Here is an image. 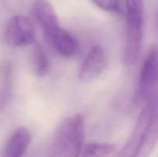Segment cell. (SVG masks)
I'll return each mask as SVG.
<instances>
[{
	"label": "cell",
	"instance_id": "8fae6325",
	"mask_svg": "<svg viewBox=\"0 0 158 157\" xmlns=\"http://www.w3.org/2000/svg\"><path fill=\"white\" fill-rule=\"evenodd\" d=\"M116 149V146L112 143L94 142L84 145L80 157H112Z\"/></svg>",
	"mask_w": 158,
	"mask_h": 157
},
{
	"label": "cell",
	"instance_id": "8992f818",
	"mask_svg": "<svg viewBox=\"0 0 158 157\" xmlns=\"http://www.w3.org/2000/svg\"><path fill=\"white\" fill-rule=\"evenodd\" d=\"M105 67L106 56L103 49L99 45L92 46L80 69V79L84 83L93 81L100 76Z\"/></svg>",
	"mask_w": 158,
	"mask_h": 157
},
{
	"label": "cell",
	"instance_id": "30bf717a",
	"mask_svg": "<svg viewBox=\"0 0 158 157\" xmlns=\"http://www.w3.org/2000/svg\"><path fill=\"white\" fill-rule=\"evenodd\" d=\"M31 66L36 76H45L49 72V58L44 49L39 43H34L31 54Z\"/></svg>",
	"mask_w": 158,
	"mask_h": 157
},
{
	"label": "cell",
	"instance_id": "277c9868",
	"mask_svg": "<svg viewBox=\"0 0 158 157\" xmlns=\"http://www.w3.org/2000/svg\"><path fill=\"white\" fill-rule=\"evenodd\" d=\"M158 90V46L148 50L140 72L138 96L148 102L157 95Z\"/></svg>",
	"mask_w": 158,
	"mask_h": 157
},
{
	"label": "cell",
	"instance_id": "3957f363",
	"mask_svg": "<svg viewBox=\"0 0 158 157\" xmlns=\"http://www.w3.org/2000/svg\"><path fill=\"white\" fill-rule=\"evenodd\" d=\"M127 26L123 61L131 66L137 62L143 42L144 2L143 0H125Z\"/></svg>",
	"mask_w": 158,
	"mask_h": 157
},
{
	"label": "cell",
	"instance_id": "9c48e42d",
	"mask_svg": "<svg viewBox=\"0 0 158 157\" xmlns=\"http://www.w3.org/2000/svg\"><path fill=\"white\" fill-rule=\"evenodd\" d=\"M31 142V134L25 127L17 129L6 141L0 157H23Z\"/></svg>",
	"mask_w": 158,
	"mask_h": 157
},
{
	"label": "cell",
	"instance_id": "7c38bea8",
	"mask_svg": "<svg viewBox=\"0 0 158 157\" xmlns=\"http://www.w3.org/2000/svg\"><path fill=\"white\" fill-rule=\"evenodd\" d=\"M97 6L102 10L111 13H120V0H91Z\"/></svg>",
	"mask_w": 158,
	"mask_h": 157
},
{
	"label": "cell",
	"instance_id": "52a82bcc",
	"mask_svg": "<svg viewBox=\"0 0 158 157\" xmlns=\"http://www.w3.org/2000/svg\"><path fill=\"white\" fill-rule=\"evenodd\" d=\"M44 35L59 55L63 57H71L78 52L79 44L77 40L61 26L46 32Z\"/></svg>",
	"mask_w": 158,
	"mask_h": 157
},
{
	"label": "cell",
	"instance_id": "7a4b0ae2",
	"mask_svg": "<svg viewBox=\"0 0 158 157\" xmlns=\"http://www.w3.org/2000/svg\"><path fill=\"white\" fill-rule=\"evenodd\" d=\"M85 141V125L80 114L67 117L56 129L47 157H80Z\"/></svg>",
	"mask_w": 158,
	"mask_h": 157
},
{
	"label": "cell",
	"instance_id": "ba28073f",
	"mask_svg": "<svg viewBox=\"0 0 158 157\" xmlns=\"http://www.w3.org/2000/svg\"><path fill=\"white\" fill-rule=\"evenodd\" d=\"M32 13L44 34L60 26L55 10L48 0H35L32 6Z\"/></svg>",
	"mask_w": 158,
	"mask_h": 157
},
{
	"label": "cell",
	"instance_id": "6da1fadb",
	"mask_svg": "<svg viewBox=\"0 0 158 157\" xmlns=\"http://www.w3.org/2000/svg\"><path fill=\"white\" fill-rule=\"evenodd\" d=\"M158 142V95L147 102L117 157H150Z\"/></svg>",
	"mask_w": 158,
	"mask_h": 157
},
{
	"label": "cell",
	"instance_id": "5b68a950",
	"mask_svg": "<svg viewBox=\"0 0 158 157\" xmlns=\"http://www.w3.org/2000/svg\"><path fill=\"white\" fill-rule=\"evenodd\" d=\"M4 39L9 46L26 47L35 42L33 24L26 16L15 15L8 20L4 29Z\"/></svg>",
	"mask_w": 158,
	"mask_h": 157
}]
</instances>
